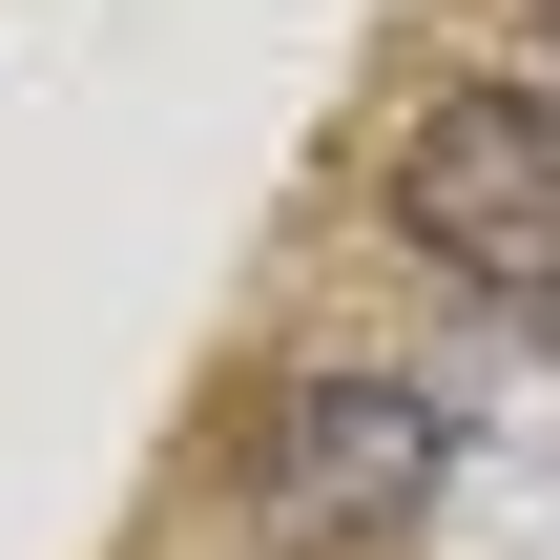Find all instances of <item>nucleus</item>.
Listing matches in <instances>:
<instances>
[{
	"label": "nucleus",
	"instance_id": "nucleus-1",
	"mask_svg": "<svg viewBox=\"0 0 560 560\" xmlns=\"http://www.w3.org/2000/svg\"><path fill=\"white\" fill-rule=\"evenodd\" d=\"M395 229L499 291V312H560V104L540 83H457L416 145H395Z\"/></svg>",
	"mask_w": 560,
	"mask_h": 560
},
{
	"label": "nucleus",
	"instance_id": "nucleus-2",
	"mask_svg": "<svg viewBox=\"0 0 560 560\" xmlns=\"http://www.w3.org/2000/svg\"><path fill=\"white\" fill-rule=\"evenodd\" d=\"M436 478H457V416H436V395L312 374V395L270 416V457H249V520H270V540H395Z\"/></svg>",
	"mask_w": 560,
	"mask_h": 560
},
{
	"label": "nucleus",
	"instance_id": "nucleus-3",
	"mask_svg": "<svg viewBox=\"0 0 560 560\" xmlns=\"http://www.w3.org/2000/svg\"><path fill=\"white\" fill-rule=\"evenodd\" d=\"M540 42H560V0H540Z\"/></svg>",
	"mask_w": 560,
	"mask_h": 560
}]
</instances>
